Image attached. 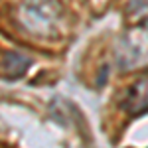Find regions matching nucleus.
<instances>
[{"mask_svg": "<svg viewBox=\"0 0 148 148\" xmlns=\"http://www.w3.org/2000/svg\"><path fill=\"white\" fill-rule=\"evenodd\" d=\"M121 107L132 116L148 113V73L138 77L128 89H126Z\"/></svg>", "mask_w": 148, "mask_h": 148, "instance_id": "nucleus-2", "label": "nucleus"}, {"mask_svg": "<svg viewBox=\"0 0 148 148\" xmlns=\"http://www.w3.org/2000/svg\"><path fill=\"white\" fill-rule=\"evenodd\" d=\"M30 65H32V59L26 53H20V51H6V53H2V59H0L2 75L8 77V79L22 77Z\"/></svg>", "mask_w": 148, "mask_h": 148, "instance_id": "nucleus-3", "label": "nucleus"}, {"mask_svg": "<svg viewBox=\"0 0 148 148\" xmlns=\"http://www.w3.org/2000/svg\"><path fill=\"white\" fill-rule=\"evenodd\" d=\"M116 65L123 71L148 65V20L132 26L116 46Z\"/></svg>", "mask_w": 148, "mask_h": 148, "instance_id": "nucleus-1", "label": "nucleus"}]
</instances>
